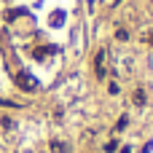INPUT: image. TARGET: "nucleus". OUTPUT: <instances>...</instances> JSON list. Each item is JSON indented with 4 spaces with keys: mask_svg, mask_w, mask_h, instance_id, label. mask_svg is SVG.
<instances>
[{
    "mask_svg": "<svg viewBox=\"0 0 153 153\" xmlns=\"http://www.w3.org/2000/svg\"><path fill=\"white\" fill-rule=\"evenodd\" d=\"M19 86H24V89H35V81L27 78V75H19Z\"/></svg>",
    "mask_w": 153,
    "mask_h": 153,
    "instance_id": "f257e3e1",
    "label": "nucleus"
}]
</instances>
